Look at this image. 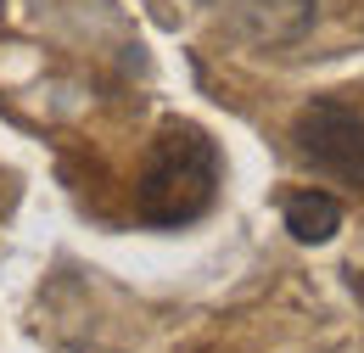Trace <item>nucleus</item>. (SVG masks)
Instances as JSON below:
<instances>
[{"label": "nucleus", "mask_w": 364, "mask_h": 353, "mask_svg": "<svg viewBox=\"0 0 364 353\" xmlns=\"http://www.w3.org/2000/svg\"><path fill=\"white\" fill-rule=\"evenodd\" d=\"M291 152L303 169H314L319 179L331 185H348V191H364V112L348 107V101H331L319 95L297 112L291 124Z\"/></svg>", "instance_id": "nucleus-2"}, {"label": "nucleus", "mask_w": 364, "mask_h": 353, "mask_svg": "<svg viewBox=\"0 0 364 353\" xmlns=\"http://www.w3.org/2000/svg\"><path fill=\"white\" fill-rule=\"evenodd\" d=\"M219 191V146L196 124H168L151 140L146 169H140V191H135V214L146 224H191L208 214Z\"/></svg>", "instance_id": "nucleus-1"}, {"label": "nucleus", "mask_w": 364, "mask_h": 353, "mask_svg": "<svg viewBox=\"0 0 364 353\" xmlns=\"http://www.w3.org/2000/svg\"><path fill=\"white\" fill-rule=\"evenodd\" d=\"M230 17L258 45H286L314 23V0H230Z\"/></svg>", "instance_id": "nucleus-3"}, {"label": "nucleus", "mask_w": 364, "mask_h": 353, "mask_svg": "<svg viewBox=\"0 0 364 353\" xmlns=\"http://www.w3.org/2000/svg\"><path fill=\"white\" fill-rule=\"evenodd\" d=\"M286 230H291V241L319 247L342 230V202L331 191H297V196H286Z\"/></svg>", "instance_id": "nucleus-4"}]
</instances>
